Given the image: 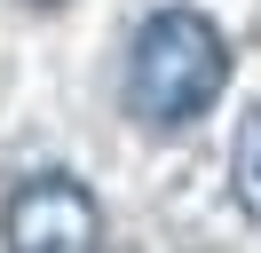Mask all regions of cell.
<instances>
[{
	"label": "cell",
	"mask_w": 261,
	"mask_h": 253,
	"mask_svg": "<svg viewBox=\"0 0 261 253\" xmlns=\"http://www.w3.org/2000/svg\"><path fill=\"white\" fill-rule=\"evenodd\" d=\"M229 79V40L206 24L198 8H150L135 24V47H127V111L159 135L206 119L214 95Z\"/></svg>",
	"instance_id": "obj_1"
},
{
	"label": "cell",
	"mask_w": 261,
	"mask_h": 253,
	"mask_svg": "<svg viewBox=\"0 0 261 253\" xmlns=\"http://www.w3.org/2000/svg\"><path fill=\"white\" fill-rule=\"evenodd\" d=\"M0 237L8 253H103V206L71 174H32L24 190H8Z\"/></svg>",
	"instance_id": "obj_2"
},
{
	"label": "cell",
	"mask_w": 261,
	"mask_h": 253,
	"mask_svg": "<svg viewBox=\"0 0 261 253\" xmlns=\"http://www.w3.org/2000/svg\"><path fill=\"white\" fill-rule=\"evenodd\" d=\"M229 190H238L245 214H261V111L238 119V142H229Z\"/></svg>",
	"instance_id": "obj_3"
}]
</instances>
